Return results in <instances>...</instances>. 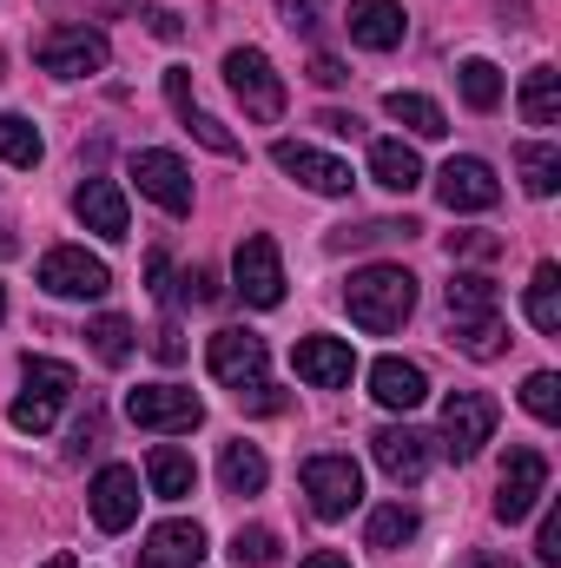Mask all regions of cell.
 <instances>
[{"label": "cell", "mask_w": 561, "mask_h": 568, "mask_svg": "<svg viewBox=\"0 0 561 568\" xmlns=\"http://www.w3.org/2000/svg\"><path fill=\"white\" fill-rule=\"evenodd\" d=\"M449 331H456L462 357H476V364L502 357L509 324H502V291H496V278H482V272H456L449 278Z\"/></svg>", "instance_id": "obj_1"}, {"label": "cell", "mask_w": 561, "mask_h": 568, "mask_svg": "<svg viewBox=\"0 0 561 568\" xmlns=\"http://www.w3.org/2000/svg\"><path fill=\"white\" fill-rule=\"evenodd\" d=\"M344 304L377 337L384 331H404V317L417 311V278L404 265H364V272H350V284H344Z\"/></svg>", "instance_id": "obj_2"}, {"label": "cell", "mask_w": 561, "mask_h": 568, "mask_svg": "<svg viewBox=\"0 0 561 568\" xmlns=\"http://www.w3.org/2000/svg\"><path fill=\"white\" fill-rule=\"evenodd\" d=\"M205 364H212V377H218L225 390H238V404L278 410V397H272V384H265V337H258V331H212Z\"/></svg>", "instance_id": "obj_3"}, {"label": "cell", "mask_w": 561, "mask_h": 568, "mask_svg": "<svg viewBox=\"0 0 561 568\" xmlns=\"http://www.w3.org/2000/svg\"><path fill=\"white\" fill-rule=\"evenodd\" d=\"M33 53H40V67H47L53 80H86V73H100V67L113 60V47H106V33H100V27H86V20H67V27H47Z\"/></svg>", "instance_id": "obj_4"}, {"label": "cell", "mask_w": 561, "mask_h": 568, "mask_svg": "<svg viewBox=\"0 0 561 568\" xmlns=\"http://www.w3.org/2000/svg\"><path fill=\"white\" fill-rule=\"evenodd\" d=\"M225 87L238 93L245 120H258V126L284 120V80H278V67H272L258 47H232V53H225Z\"/></svg>", "instance_id": "obj_5"}, {"label": "cell", "mask_w": 561, "mask_h": 568, "mask_svg": "<svg viewBox=\"0 0 561 568\" xmlns=\"http://www.w3.org/2000/svg\"><path fill=\"white\" fill-rule=\"evenodd\" d=\"M496 397L489 390H449V404H442V449L456 456V463H476L482 456V443L496 436Z\"/></svg>", "instance_id": "obj_6"}, {"label": "cell", "mask_w": 561, "mask_h": 568, "mask_svg": "<svg viewBox=\"0 0 561 568\" xmlns=\"http://www.w3.org/2000/svg\"><path fill=\"white\" fill-rule=\"evenodd\" d=\"M304 496L324 523H344L357 503H364V469L350 456H310L304 463Z\"/></svg>", "instance_id": "obj_7"}, {"label": "cell", "mask_w": 561, "mask_h": 568, "mask_svg": "<svg viewBox=\"0 0 561 568\" xmlns=\"http://www.w3.org/2000/svg\"><path fill=\"white\" fill-rule=\"evenodd\" d=\"M232 278H238V297H245V304H258V311L284 304V258H278V239H272V232H252V239L238 245V258H232Z\"/></svg>", "instance_id": "obj_8"}, {"label": "cell", "mask_w": 561, "mask_h": 568, "mask_svg": "<svg viewBox=\"0 0 561 568\" xmlns=\"http://www.w3.org/2000/svg\"><path fill=\"white\" fill-rule=\"evenodd\" d=\"M126 417H133L140 429L178 436V429H198V424H205V404H198L192 390H178V384H140V390L126 397Z\"/></svg>", "instance_id": "obj_9"}, {"label": "cell", "mask_w": 561, "mask_h": 568, "mask_svg": "<svg viewBox=\"0 0 561 568\" xmlns=\"http://www.w3.org/2000/svg\"><path fill=\"white\" fill-rule=\"evenodd\" d=\"M549 496V456L542 449H509L502 463V496H496V516L502 523H529Z\"/></svg>", "instance_id": "obj_10"}, {"label": "cell", "mask_w": 561, "mask_h": 568, "mask_svg": "<svg viewBox=\"0 0 561 568\" xmlns=\"http://www.w3.org/2000/svg\"><path fill=\"white\" fill-rule=\"evenodd\" d=\"M40 291H53V297H106L113 272H106V258H93L80 245H60V252L40 258Z\"/></svg>", "instance_id": "obj_11"}, {"label": "cell", "mask_w": 561, "mask_h": 568, "mask_svg": "<svg viewBox=\"0 0 561 568\" xmlns=\"http://www.w3.org/2000/svg\"><path fill=\"white\" fill-rule=\"evenodd\" d=\"M86 509H93V523H100L106 536H126V529L140 523V469L106 463V469L93 476V489H86Z\"/></svg>", "instance_id": "obj_12"}, {"label": "cell", "mask_w": 561, "mask_h": 568, "mask_svg": "<svg viewBox=\"0 0 561 568\" xmlns=\"http://www.w3.org/2000/svg\"><path fill=\"white\" fill-rule=\"evenodd\" d=\"M436 199L449 205V212H489L496 199H502V179H496V165L489 159H449L442 172H436Z\"/></svg>", "instance_id": "obj_13"}, {"label": "cell", "mask_w": 561, "mask_h": 568, "mask_svg": "<svg viewBox=\"0 0 561 568\" xmlns=\"http://www.w3.org/2000/svg\"><path fill=\"white\" fill-rule=\"evenodd\" d=\"M133 179H140V192L159 205V212H172V219H185L192 212V172L178 165V152H140L133 159Z\"/></svg>", "instance_id": "obj_14"}, {"label": "cell", "mask_w": 561, "mask_h": 568, "mask_svg": "<svg viewBox=\"0 0 561 568\" xmlns=\"http://www.w3.org/2000/svg\"><path fill=\"white\" fill-rule=\"evenodd\" d=\"M272 159H278V172H290L297 185H310V192H324V199H344V192H350V165L330 159V152H317V145L278 140L272 145Z\"/></svg>", "instance_id": "obj_15"}, {"label": "cell", "mask_w": 561, "mask_h": 568, "mask_svg": "<svg viewBox=\"0 0 561 568\" xmlns=\"http://www.w3.org/2000/svg\"><path fill=\"white\" fill-rule=\"evenodd\" d=\"M290 364H297V377H304L310 390H344L350 371H357V351H350L344 337H304V344L290 351Z\"/></svg>", "instance_id": "obj_16"}, {"label": "cell", "mask_w": 561, "mask_h": 568, "mask_svg": "<svg viewBox=\"0 0 561 568\" xmlns=\"http://www.w3.org/2000/svg\"><path fill=\"white\" fill-rule=\"evenodd\" d=\"M73 212H80V225L100 232V239H126V232H133V219H126V192H120L113 179H80Z\"/></svg>", "instance_id": "obj_17"}, {"label": "cell", "mask_w": 561, "mask_h": 568, "mask_svg": "<svg viewBox=\"0 0 561 568\" xmlns=\"http://www.w3.org/2000/svg\"><path fill=\"white\" fill-rule=\"evenodd\" d=\"M370 449H377V469L390 476V483H417L422 469H429V436L410 424H390L370 436Z\"/></svg>", "instance_id": "obj_18"}, {"label": "cell", "mask_w": 561, "mask_h": 568, "mask_svg": "<svg viewBox=\"0 0 561 568\" xmlns=\"http://www.w3.org/2000/svg\"><path fill=\"white\" fill-rule=\"evenodd\" d=\"M205 562V529L198 523H159L140 549V568H198Z\"/></svg>", "instance_id": "obj_19"}, {"label": "cell", "mask_w": 561, "mask_h": 568, "mask_svg": "<svg viewBox=\"0 0 561 568\" xmlns=\"http://www.w3.org/2000/svg\"><path fill=\"white\" fill-rule=\"evenodd\" d=\"M370 397L384 410H417L422 397H429V377H422V364H410V357H377L370 364Z\"/></svg>", "instance_id": "obj_20"}, {"label": "cell", "mask_w": 561, "mask_h": 568, "mask_svg": "<svg viewBox=\"0 0 561 568\" xmlns=\"http://www.w3.org/2000/svg\"><path fill=\"white\" fill-rule=\"evenodd\" d=\"M404 33H410V20L397 0H350V40L357 47L390 53V47H404Z\"/></svg>", "instance_id": "obj_21"}, {"label": "cell", "mask_w": 561, "mask_h": 568, "mask_svg": "<svg viewBox=\"0 0 561 568\" xmlns=\"http://www.w3.org/2000/svg\"><path fill=\"white\" fill-rule=\"evenodd\" d=\"M145 483H152V496H165V503H185V496L198 489V463H192L185 449L159 443V449L145 456Z\"/></svg>", "instance_id": "obj_22"}, {"label": "cell", "mask_w": 561, "mask_h": 568, "mask_svg": "<svg viewBox=\"0 0 561 568\" xmlns=\"http://www.w3.org/2000/svg\"><path fill=\"white\" fill-rule=\"evenodd\" d=\"M516 172H522V192H529V199H555V185H561V145L522 140V145H516Z\"/></svg>", "instance_id": "obj_23"}, {"label": "cell", "mask_w": 561, "mask_h": 568, "mask_svg": "<svg viewBox=\"0 0 561 568\" xmlns=\"http://www.w3.org/2000/svg\"><path fill=\"white\" fill-rule=\"evenodd\" d=\"M218 476H225V496H258L272 483V463L258 456V443H225Z\"/></svg>", "instance_id": "obj_24"}, {"label": "cell", "mask_w": 561, "mask_h": 568, "mask_svg": "<svg viewBox=\"0 0 561 568\" xmlns=\"http://www.w3.org/2000/svg\"><path fill=\"white\" fill-rule=\"evenodd\" d=\"M370 172H377V185H390V192H417L422 185V159L404 140H377L370 145Z\"/></svg>", "instance_id": "obj_25"}, {"label": "cell", "mask_w": 561, "mask_h": 568, "mask_svg": "<svg viewBox=\"0 0 561 568\" xmlns=\"http://www.w3.org/2000/svg\"><path fill=\"white\" fill-rule=\"evenodd\" d=\"M364 542H370L377 556H397V549H410V542H417V509H404V503L377 509V516H370V529H364Z\"/></svg>", "instance_id": "obj_26"}, {"label": "cell", "mask_w": 561, "mask_h": 568, "mask_svg": "<svg viewBox=\"0 0 561 568\" xmlns=\"http://www.w3.org/2000/svg\"><path fill=\"white\" fill-rule=\"evenodd\" d=\"M522 120H529V126H555L561 120V73L555 67H536V73L522 80Z\"/></svg>", "instance_id": "obj_27"}, {"label": "cell", "mask_w": 561, "mask_h": 568, "mask_svg": "<svg viewBox=\"0 0 561 568\" xmlns=\"http://www.w3.org/2000/svg\"><path fill=\"white\" fill-rule=\"evenodd\" d=\"M384 113H390L397 126H410L417 140H442V133H449L442 106H436V100H422V93H390V100H384Z\"/></svg>", "instance_id": "obj_28"}, {"label": "cell", "mask_w": 561, "mask_h": 568, "mask_svg": "<svg viewBox=\"0 0 561 568\" xmlns=\"http://www.w3.org/2000/svg\"><path fill=\"white\" fill-rule=\"evenodd\" d=\"M529 324L542 337H561V272L555 265H536V278H529Z\"/></svg>", "instance_id": "obj_29"}, {"label": "cell", "mask_w": 561, "mask_h": 568, "mask_svg": "<svg viewBox=\"0 0 561 568\" xmlns=\"http://www.w3.org/2000/svg\"><path fill=\"white\" fill-rule=\"evenodd\" d=\"M20 371H27V390H33V397H47V404H67V397L80 390L73 364H60V357H27Z\"/></svg>", "instance_id": "obj_30"}, {"label": "cell", "mask_w": 561, "mask_h": 568, "mask_svg": "<svg viewBox=\"0 0 561 568\" xmlns=\"http://www.w3.org/2000/svg\"><path fill=\"white\" fill-rule=\"evenodd\" d=\"M40 152H47V145H40V126H33V120H20V113H0V159H7V165L33 172V165H40Z\"/></svg>", "instance_id": "obj_31"}, {"label": "cell", "mask_w": 561, "mask_h": 568, "mask_svg": "<svg viewBox=\"0 0 561 568\" xmlns=\"http://www.w3.org/2000/svg\"><path fill=\"white\" fill-rule=\"evenodd\" d=\"M456 80H462V100H469L476 113H496V106H502V73H496L489 60H462Z\"/></svg>", "instance_id": "obj_32"}, {"label": "cell", "mask_w": 561, "mask_h": 568, "mask_svg": "<svg viewBox=\"0 0 561 568\" xmlns=\"http://www.w3.org/2000/svg\"><path fill=\"white\" fill-rule=\"evenodd\" d=\"M86 344H93L100 364L120 371V364L133 357V324H126V317H93V324H86Z\"/></svg>", "instance_id": "obj_33"}, {"label": "cell", "mask_w": 561, "mask_h": 568, "mask_svg": "<svg viewBox=\"0 0 561 568\" xmlns=\"http://www.w3.org/2000/svg\"><path fill=\"white\" fill-rule=\"evenodd\" d=\"M178 120H185V133L205 145V152H218V159H238V140H232V133H225L212 113H198V100H185V106H178Z\"/></svg>", "instance_id": "obj_34"}, {"label": "cell", "mask_w": 561, "mask_h": 568, "mask_svg": "<svg viewBox=\"0 0 561 568\" xmlns=\"http://www.w3.org/2000/svg\"><path fill=\"white\" fill-rule=\"evenodd\" d=\"M522 410H529L536 424H561V377L555 371H536V377L522 384Z\"/></svg>", "instance_id": "obj_35"}, {"label": "cell", "mask_w": 561, "mask_h": 568, "mask_svg": "<svg viewBox=\"0 0 561 568\" xmlns=\"http://www.w3.org/2000/svg\"><path fill=\"white\" fill-rule=\"evenodd\" d=\"M232 562L238 568H272L278 562V536H272V529H238V536H232Z\"/></svg>", "instance_id": "obj_36"}, {"label": "cell", "mask_w": 561, "mask_h": 568, "mask_svg": "<svg viewBox=\"0 0 561 568\" xmlns=\"http://www.w3.org/2000/svg\"><path fill=\"white\" fill-rule=\"evenodd\" d=\"M417 225L410 219H370V225H357V232H337V252H350V245H397V239H410Z\"/></svg>", "instance_id": "obj_37"}, {"label": "cell", "mask_w": 561, "mask_h": 568, "mask_svg": "<svg viewBox=\"0 0 561 568\" xmlns=\"http://www.w3.org/2000/svg\"><path fill=\"white\" fill-rule=\"evenodd\" d=\"M53 410H60V404H47V397L27 390V397H13L7 417H13V429H27V436H47V429H53Z\"/></svg>", "instance_id": "obj_38"}, {"label": "cell", "mask_w": 561, "mask_h": 568, "mask_svg": "<svg viewBox=\"0 0 561 568\" xmlns=\"http://www.w3.org/2000/svg\"><path fill=\"white\" fill-rule=\"evenodd\" d=\"M502 252V239H489V232H449V258H496Z\"/></svg>", "instance_id": "obj_39"}, {"label": "cell", "mask_w": 561, "mask_h": 568, "mask_svg": "<svg viewBox=\"0 0 561 568\" xmlns=\"http://www.w3.org/2000/svg\"><path fill=\"white\" fill-rule=\"evenodd\" d=\"M536 556H542L549 568H561V509L542 516V529H536Z\"/></svg>", "instance_id": "obj_40"}, {"label": "cell", "mask_w": 561, "mask_h": 568, "mask_svg": "<svg viewBox=\"0 0 561 568\" xmlns=\"http://www.w3.org/2000/svg\"><path fill=\"white\" fill-rule=\"evenodd\" d=\"M152 351H159V364H178V357H185V337H178V324H159Z\"/></svg>", "instance_id": "obj_41"}, {"label": "cell", "mask_w": 561, "mask_h": 568, "mask_svg": "<svg viewBox=\"0 0 561 568\" xmlns=\"http://www.w3.org/2000/svg\"><path fill=\"white\" fill-rule=\"evenodd\" d=\"M185 297H198V304H212V297H218V278H212L205 265H198V272H185Z\"/></svg>", "instance_id": "obj_42"}, {"label": "cell", "mask_w": 561, "mask_h": 568, "mask_svg": "<svg viewBox=\"0 0 561 568\" xmlns=\"http://www.w3.org/2000/svg\"><path fill=\"white\" fill-rule=\"evenodd\" d=\"M310 80H317V87H344L350 73H344V67H337L330 53H317V60H310Z\"/></svg>", "instance_id": "obj_43"}, {"label": "cell", "mask_w": 561, "mask_h": 568, "mask_svg": "<svg viewBox=\"0 0 561 568\" xmlns=\"http://www.w3.org/2000/svg\"><path fill=\"white\" fill-rule=\"evenodd\" d=\"M145 278H152V291H159V297H165V291H172V265H165V252H152V258H145Z\"/></svg>", "instance_id": "obj_44"}, {"label": "cell", "mask_w": 561, "mask_h": 568, "mask_svg": "<svg viewBox=\"0 0 561 568\" xmlns=\"http://www.w3.org/2000/svg\"><path fill=\"white\" fill-rule=\"evenodd\" d=\"M317 126H324V133H337V140H350V133H357V120H350V113H317Z\"/></svg>", "instance_id": "obj_45"}, {"label": "cell", "mask_w": 561, "mask_h": 568, "mask_svg": "<svg viewBox=\"0 0 561 568\" xmlns=\"http://www.w3.org/2000/svg\"><path fill=\"white\" fill-rule=\"evenodd\" d=\"M284 20H290V27H304V33L317 27V20H310V0H284Z\"/></svg>", "instance_id": "obj_46"}, {"label": "cell", "mask_w": 561, "mask_h": 568, "mask_svg": "<svg viewBox=\"0 0 561 568\" xmlns=\"http://www.w3.org/2000/svg\"><path fill=\"white\" fill-rule=\"evenodd\" d=\"M297 568H350V562H344L337 549H317V556H304V562H297Z\"/></svg>", "instance_id": "obj_47"}, {"label": "cell", "mask_w": 561, "mask_h": 568, "mask_svg": "<svg viewBox=\"0 0 561 568\" xmlns=\"http://www.w3.org/2000/svg\"><path fill=\"white\" fill-rule=\"evenodd\" d=\"M152 33L159 40H178V13H152Z\"/></svg>", "instance_id": "obj_48"}, {"label": "cell", "mask_w": 561, "mask_h": 568, "mask_svg": "<svg viewBox=\"0 0 561 568\" xmlns=\"http://www.w3.org/2000/svg\"><path fill=\"white\" fill-rule=\"evenodd\" d=\"M462 568H516V562H502V556H469Z\"/></svg>", "instance_id": "obj_49"}, {"label": "cell", "mask_w": 561, "mask_h": 568, "mask_svg": "<svg viewBox=\"0 0 561 568\" xmlns=\"http://www.w3.org/2000/svg\"><path fill=\"white\" fill-rule=\"evenodd\" d=\"M0 258H13V232L7 225H0Z\"/></svg>", "instance_id": "obj_50"}, {"label": "cell", "mask_w": 561, "mask_h": 568, "mask_svg": "<svg viewBox=\"0 0 561 568\" xmlns=\"http://www.w3.org/2000/svg\"><path fill=\"white\" fill-rule=\"evenodd\" d=\"M40 568H86V562H73V556H53V562H40Z\"/></svg>", "instance_id": "obj_51"}, {"label": "cell", "mask_w": 561, "mask_h": 568, "mask_svg": "<svg viewBox=\"0 0 561 568\" xmlns=\"http://www.w3.org/2000/svg\"><path fill=\"white\" fill-rule=\"evenodd\" d=\"M0 317H7V291H0Z\"/></svg>", "instance_id": "obj_52"}]
</instances>
